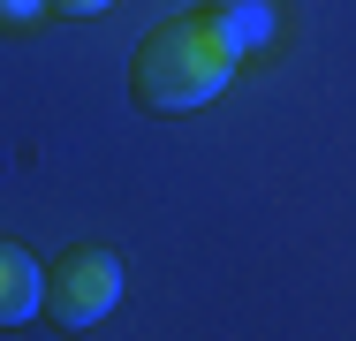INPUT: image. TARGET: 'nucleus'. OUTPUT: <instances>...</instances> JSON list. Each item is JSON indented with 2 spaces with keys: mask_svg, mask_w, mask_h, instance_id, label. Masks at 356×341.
<instances>
[{
  "mask_svg": "<svg viewBox=\"0 0 356 341\" xmlns=\"http://www.w3.org/2000/svg\"><path fill=\"white\" fill-rule=\"evenodd\" d=\"M38 15H46V0H0V23H8V31H31Z\"/></svg>",
  "mask_w": 356,
  "mask_h": 341,
  "instance_id": "5",
  "label": "nucleus"
},
{
  "mask_svg": "<svg viewBox=\"0 0 356 341\" xmlns=\"http://www.w3.org/2000/svg\"><path fill=\"white\" fill-rule=\"evenodd\" d=\"M235 61H243V46L205 8H190L175 23L144 31V46L129 54V91H137L144 114H197L235 84Z\"/></svg>",
  "mask_w": 356,
  "mask_h": 341,
  "instance_id": "1",
  "label": "nucleus"
},
{
  "mask_svg": "<svg viewBox=\"0 0 356 341\" xmlns=\"http://www.w3.org/2000/svg\"><path fill=\"white\" fill-rule=\"evenodd\" d=\"M205 15H213L243 54L273 46V31H281V0H205Z\"/></svg>",
  "mask_w": 356,
  "mask_h": 341,
  "instance_id": "4",
  "label": "nucleus"
},
{
  "mask_svg": "<svg viewBox=\"0 0 356 341\" xmlns=\"http://www.w3.org/2000/svg\"><path fill=\"white\" fill-rule=\"evenodd\" d=\"M54 15H99V8H114V0H46Z\"/></svg>",
  "mask_w": 356,
  "mask_h": 341,
  "instance_id": "6",
  "label": "nucleus"
},
{
  "mask_svg": "<svg viewBox=\"0 0 356 341\" xmlns=\"http://www.w3.org/2000/svg\"><path fill=\"white\" fill-rule=\"evenodd\" d=\"M38 303H46V266H38L15 235H0V334L31 326Z\"/></svg>",
  "mask_w": 356,
  "mask_h": 341,
  "instance_id": "3",
  "label": "nucleus"
},
{
  "mask_svg": "<svg viewBox=\"0 0 356 341\" xmlns=\"http://www.w3.org/2000/svg\"><path fill=\"white\" fill-rule=\"evenodd\" d=\"M46 303H54V319L83 334V326H99L114 303H122V251H99V243H76L54 258L46 273Z\"/></svg>",
  "mask_w": 356,
  "mask_h": 341,
  "instance_id": "2",
  "label": "nucleus"
}]
</instances>
